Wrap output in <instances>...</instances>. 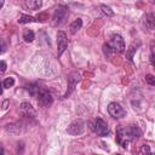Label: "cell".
<instances>
[{
	"mask_svg": "<svg viewBox=\"0 0 155 155\" xmlns=\"http://www.w3.org/2000/svg\"><path fill=\"white\" fill-rule=\"evenodd\" d=\"M101 10H102V12H103L104 15H107V16H114V11H113L109 6L102 5V6H101Z\"/></svg>",
	"mask_w": 155,
	"mask_h": 155,
	"instance_id": "obj_17",
	"label": "cell"
},
{
	"mask_svg": "<svg viewBox=\"0 0 155 155\" xmlns=\"http://www.w3.org/2000/svg\"><path fill=\"white\" fill-rule=\"evenodd\" d=\"M24 5L28 10L36 11L42 6V0H24Z\"/></svg>",
	"mask_w": 155,
	"mask_h": 155,
	"instance_id": "obj_11",
	"label": "cell"
},
{
	"mask_svg": "<svg viewBox=\"0 0 155 155\" xmlns=\"http://www.w3.org/2000/svg\"><path fill=\"white\" fill-rule=\"evenodd\" d=\"M68 46V39H67V35L64 31L59 30L57 33V56L61 57L63 54V52L65 51Z\"/></svg>",
	"mask_w": 155,
	"mask_h": 155,
	"instance_id": "obj_6",
	"label": "cell"
},
{
	"mask_svg": "<svg viewBox=\"0 0 155 155\" xmlns=\"http://www.w3.org/2000/svg\"><path fill=\"white\" fill-rule=\"evenodd\" d=\"M36 98H38V103H39L41 107H45V108L50 107V105L53 103V97L51 96L50 92H47V91L44 90V88L39 92V94H38Z\"/></svg>",
	"mask_w": 155,
	"mask_h": 155,
	"instance_id": "obj_8",
	"label": "cell"
},
{
	"mask_svg": "<svg viewBox=\"0 0 155 155\" xmlns=\"http://www.w3.org/2000/svg\"><path fill=\"white\" fill-rule=\"evenodd\" d=\"M25 90H27V91H28L33 97H35V98H36V97H38V94H39V92H40L42 88H41L39 85H36V84H30V85H28V86L25 87Z\"/></svg>",
	"mask_w": 155,
	"mask_h": 155,
	"instance_id": "obj_13",
	"label": "cell"
},
{
	"mask_svg": "<svg viewBox=\"0 0 155 155\" xmlns=\"http://www.w3.org/2000/svg\"><path fill=\"white\" fill-rule=\"evenodd\" d=\"M6 62H4V61H0V73H4L5 70H6Z\"/></svg>",
	"mask_w": 155,
	"mask_h": 155,
	"instance_id": "obj_23",
	"label": "cell"
},
{
	"mask_svg": "<svg viewBox=\"0 0 155 155\" xmlns=\"http://www.w3.org/2000/svg\"><path fill=\"white\" fill-rule=\"evenodd\" d=\"M134 52H136V48H134V47H131V48L128 50V52L126 53V56H127V58H128L130 61L133 59V54H134Z\"/></svg>",
	"mask_w": 155,
	"mask_h": 155,
	"instance_id": "obj_20",
	"label": "cell"
},
{
	"mask_svg": "<svg viewBox=\"0 0 155 155\" xmlns=\"http://www.w3.org/2000/svg\"><path fill=\"white\" fill-rule=\"evenodd\" d=\"M13 84H15V79H13V78H6V79L4 80V82H2V86H4L5 88H10V87L13 86Z\"/></svg>",
	"mask_w": 155,
	"mask_h": 155,
	"instance_id": "obj_16",
	"label": "cell"
},
{
	"mask_svg": "<svg viewBox=\"0 0 155 155\" xmlns=\"http://www.w3.org/2000/svg\"><path fill=\"white\" fill-rule=\"evenodd\" d=\"M108 113L114 119H122L124 116H126V111L124 110V108L119 103H115V102L108 105Z\"/></svg>",
	"mask_w": 155,
	"mask_h": 155,
	"instance_id": "obj_3",
	"label": "cell"
},
{
	"mask_svg": "<svg viewBox=\"0 0 155 155\" xmlns=\"http://www.w3.org/2000/svg\"><path fill=\"white\" fill-rule=\"evenodd\" d=\"M85 130V122L84 120L81 119H78V120H74L67 128V132L71 136H78V134H81Z\"/></svg>",
	"mask_w": 155,
	"mask_h": 155,
	"instance_id": "obj_4",
	"label": "cell"
},
{
	"mask_svg": "<svg viewBox=\"0 0 155 155\" xmlns=\"http://www.w3.org/2000/svg\"><path fill=\"white\" fill-rule=\"evenodd\" d=\"M67 13H68V8L65 6H63V5L57 6L56 10H54V12H53V16H52V23H53V25L61 24L63 22V19L65 18Z\"/></svg>",
	"mask_w": 155,
	"mask_h": 155,
	"instance_id": "obj_5",
	"label": "cell"
},
{
	"mask_svg": "<svg viewBox=\"0 0 155 155\" xmlns=\"http://www.w3.org/2000/svg\"><path fill=\"white\" fill-rule=\"evenodd\" d=\"M147 22H148V27L150 29H153L154 28V15L153 13H149L147 16Z\"/></svg>",
	"mask_w": 155,
	"mask_h": 155,
	"instance_id": "obj_18",
	"label": "cell"
},
{
	"mask_svg": "<svg viewBox=\"0 0 155 155\" xmlns=\"http://www.w3.org/2000/svg\"><path fill=\"white\" fill-rule=\"evenodd\" d=\"M81 27H82V19H81V18L75 19V21H74V22H71V23H70V25H69L70 33H71V34L78 33V31L81 29Z\"/></svg>",
	"mask_w": 155,
	"mask_h": 155,
	"instance_id": "obj_12",
	"label": "cell"
},
{
	"mask_svg": "<svg viewBox=\"0 0 155 155\" xmlns=\"http://www.w3.org/2000/svg\"><path fill=\"white\" fill-rule=\"evenodd\" d=\"M36 19L31 16H28V15H22L19 18H18V23L21 24H24V23H30V22H35Z\"/></svg>",
	"mask_w": 155,
	"mask_h": 155,
	"instance_id": "obj_15",
	"label": "cell"
},
{
	"mask_svg": "<svg viewBox=\"0 0 155 155\" xmlns=\"http://www.w3.org/2000/svg\"><path fill=\"white\" fill-rule=\"evenodd\" d=\"M150 62H151V64H154V53L151 52V54H150Z\"/></svg>",
	"mask_w": 155,
	"mask_h": 155,
	"instance_id": "obj_25",
	"label": "cell"
},
{
	"mask_svg": "<svg viewBox=\"0 0 155 155\" xmlns=\"http://www.w3.org/2000/svg\"><path fill=\"white\" fill-rule=\"evenodd\" d=\"M23 39L25 42H31L34 40V33L30 29H24L23 31Z\"/></svg>",
	"mask_w": 155,
	"mask_h": 155,
	"instance_id": "obj_14",
	"label": "cell"
},
{
	"mask_svg": "<svg viewBox=\"0 0 155 155\" xmlns=\"http://www.w3.org/2000/svg\"><path fill=\"white\" fill-rule=\"evenodd\" d=\"M6 50V44L0 39V52H4Z\"/></svg>",
	"mask_w": 155,
	"mask_h": 155,
	"instance_id": "obj_24",
	"label": "cell"
},
{
	"mask_svg": "<svg viewBox=\"0 0 155 155\" xmlns=\"http://www.w3.org/2000/svg\"><path fill=\"white\" fill-rule=\"evenodd\" d=\"M94 132L98 134V136H107L109 133V127H108V124L101 119V117H97L96 121H94Z\"/></svg>",
	"mask_w": 155,
	"mask_h": 155,
	"instance_id": "obj_9",
	"label": "cell"
},
{
	"mask_svg": "<svg viewBox=\"0 0 155 155\" xmlns=\"http://www.w3.org/2000/svg\"><path fill=\"white\" fill-rule=\"evenodd\" d=\"M79 80H80V74L78 71H73V73L69 74V76H68V88H67V92H65L64 97H68L74 92L75 86L79 82Z\"/></svg>",
	"mask_w": 155,
	"mask_h": 155,
	"instance_id": "obj_7",
	"label": "cell"
},
{
	"mask_svg": "<svg viewBox=\"0 0 155 155\" xmlns=\"http://www.w3.org/2000/svg\"><path fill=\"white\" fill-rule=\"evenodd\" d=\"M105 46L113 51V52H117V53H121L125 51V40L121 35L119 34H113L109 39V41L105 44Z\"/></svg>",
	"mask_w": 155,
	"mask_h": 155,
	"instance_id": "obj_2",
	"label": "cell"
},
{
	"mask_svg": "<svg viewBox=\"0 0 155 155\" xmlns=\"http://www.w3.org/2000/svg\"><path fill=\"white\" fill-rule=\"evenodd\" d=\"M36 18H38L36 21H40V22H45L46 19H48V17H47V15H46L45 12H44V13H40V15L36 17Z\"/></svg>",
	"mask_w": 155,
	"mask_h": 155,
	"instance_id": "obj_21",
	"label": "cell"
},
{
	"mask_svg": "<svg viewBox=\"0 0 155 155\" xmlns=\"http://www.w3.org/2000/svg\"><path fill=\"white\" fill-rule=\"evenodd\" d=\"M145 82H148L150 86H154L155 85V78L151 74H148V75H145Z\"/></svg>",
	"mask_w": 155,
	"mask_h": 155,
	"instance_id": "obj_19",
	"label": "cell"
},
{
	"mask_svg": "<svg viewBox=\"0 0 155 155\" xmlns=\"http://www.w3.org/2000/svg\"><path fill=\"white\" fill-rule=\"evenodd\" d=\"M150 151H151V150H150L149 145H147V144L142 145V148H140V150H139V153H140V154H144V153H150Z\"/></svg>",
	"mask_w": 155,
	"mask_h": 155,
	"instance_id": "obj_22",
	"label": "cell"
},
{
	"mask_svg": "<svg viewBox=\"0 0 155 155\" xmlns=\"http://www.w3.org/2000/svg\"><path fill=\"white\" fill-rule=\"evenodd\" d=\"M19 113L22 116L24 117H35L36 116V111L35 109L33 108V105L28 102H23L21 105H19Z\"/></svg>",
	"mask_w": 155,
	"mask_h": 155,
	"instance_id": "obj_10",
	"label": "cell"
},
{
	"mask_svg": "<svg viewBox=\"0 0 155 155\" xmlns=\"http://www.w3.org/2000/svg\"><path fill=\"white\" fill-rule=\"evenodd\" d=\"M1 86H2V85H1V82H0V94L2 93V87H1Z\"/></svg>",
	"mask_w": 155,
	"mask_h": 155,
	"instance_id": "obj_27",
	"label": "cell"
},
{
	"mask_svg": "<svg viewBox=\"0 0 155 155\" xmlns=\"http://www.w3.org/2000/svg\"><path fill=\"white\" fill-rule=\"evenodd\" d=\"M4 153V150H2V148H0V154H2Z\"/></svg>",
	"mask_w": 155,
	"mask_h": 155,
	"instance_id": "obj_28",
	"label": "cell"
},
{
	"mask_svg": "<svg viewBox=\"0 0 155 155\" xmlns=\"http://www.w3.org/2000/svg\"><path fill=\"white\" fill-rule=\"evenodd\" d=\"M4 2H5V0H0V8L4 6Z\"/></svg>",
	"mask_w": 155,
	"mask_h": 155,
	"instance_id": "obj_26",
	"label": "cell"
},
{
	"mask_svg": "<svg viewBox=\"0 0 155 155\" xmlns=\"http://www.w3.org/2000/svg\"><path fill=\"white\" fill-rule=\"evenodd\" d=\"M140 134H142V131L136 125H131V126H126V127H117V130H116V142L121 147L126 148L127 144L131 140L138 138Z\"/></svg>",
	"mask_w": 155,
	"mask_h": 155,
	"instance_id": "obj_1",
	"label": "cell"
}]
</instances>
